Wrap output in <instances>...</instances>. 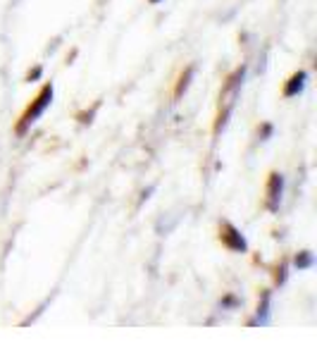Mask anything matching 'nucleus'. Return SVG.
<instances>
[{
	"label": "nucleus",
	"mask_w": 317,
	"mask_h": 358,
	"mask_svg": "<svg viewBox=\"0 0 317 358\" xmlns=\"http://www.w3.org/2000/svg\"><path fill=\"white\" fill-rule=\"evenodd\" d=\"M243 77H246V65L236 67L227 79L222 84V91H220V110H217V117H215V127H212V134L220 136V132L227 127V120L234 110V103L236 96L241 91V84H243Z\"/></svg>",
	"instance_id": "obj_1"
},
{
	"label": "nucleus",
	"mask_w": 317,
	"mask_h": 358,
	"mask_svg": "<svg viewBox=\"0 0 317 358\" xmlns=\"http://www.w3.org/2000/svg\"><path fill=\"white\" fill-rule=\"evenodd\" d=\"M281 196H284V175L272 170L265 179V208L270 213H277L279 203H281Z\"/></svg>",
	"instance_id": "obj_4"
},
{
	"label": "nucleus",
	"mask_w": 317,
	"mask_h": 358,
	"mask_svg": "<svg viewBox=\"0 0 317 358\" xmlns=\"http://www.w3.org/2000/svg\"><path fill=\"white\" fill-rule=\"evenodd\" d=\"M293 265H296L298 270H310V268L315 265V256H313V251H298L296 258H293Z\"/></svg>",
	"instance_id": "obj_9"
},
{
	"label": "nucleus",
	"mask_w": 317,
	"mask_h": 358,
	"mask_svg": "<svg viewBox=\"0 0 317 358\" xmlns=\"http://www.w3.org/2000/svg\"><path fill=\"white\" fill-rule=\"evenodd\" d=\"M217 239H220L222 246L227 248V251H232V253H246L248 251L246 236L241 234L229 220H222L217 224Z\"/></svg>",
	"instance_id": "obj_3"
},
{
	"label": "nucleus",
	"mask_w": 317,
	"mask_h": 358,
	"mask_svg": "<svg viewBox=\"0 0 317 358\" xmlns=\"http://www.w3.org/2000/svg\"><path fill=\"white\" fill-rule=\"evenodd\" d=\"M41 74H43V67H41V65H34V67L27 72V82H39V79H41Z\"/></svg>",
	"instance_id": "obj_13"
},
{
	"label": "nucleus",
	"mask_w": 317,
	"mask_h": 358,
	"mask_svg": "<svg viewBox=\"0 0 317 358\" xmlns=\"http://www.w3.org/2000/svg\"><path fill=\"white\" fill-rule=\"evenodd\" d=\"M193 72H196V67H193V65H189V67L181 69V74L177 77V84H174V91H172V100H179V98L189 91L191 79H193Z\"/></svg>",
	"instance_id": "obj_6"
},
{
	"label": "nucleus",
	"mask_w": 317,
	"mask_h": 358,
	"mask_svg": "<svg viewBox=\"0 0 317 358\" xmlns=\"http://www.w3.org/2000/svg\"><path fill=\"white\" fill-rule=\"evenodd\" d=\"M148 2H151V5H158V2H160V0H148Z\"/></svg>",
	"instance_id": "obj_14"
},
{
	"label": "nucleus",
	"mask_w": 317,
	"mask_h": 358,
	"mask_svg": "<svg viewBox=\"0 0 317 358\" xmlns=\"http://www.w3.org/2000/svg\"><path fill=\"white\" fill-rule=\"evenodd\" d=\"M272 132H275V127L270 122H262L260 127H258V136H260V141H267V138L272 136Z\"/></svg>",
	"instance_id": "obj_11"
},
{
	"label": "nucleus",
	"mask_w": 317,
	"mask_h": 358,
	"mask_svg": "<svg viewBox=\"0 0 317 358\" xmlns=\"http://www.w3.org/2000/svg\"><path fill=\"white\" fill-rule=\"evenodd\" d=\"M222 308H238V299H236L234 294H224V296H222Z\"/></svg>",
	"instance_id": "obj_12"
},
{
	"label": "nucleus",
	"mask_w": 317,
	"mask_h": 358,
	"mask_svg": "<svg viewBox=\"0 0 317 358\" xmlns=\"http://www.w3.org/2000/svg\"><path fill=\"white\" fill-rule=\"evenodd\" d=\"M98 108H100V100H96V103H93V108H91V110L77 112V122L83 124V127H86V124H91V122H93V117H96V110H98Z\"/></svg>",
	"instance_id": "obj_10"
},
{
	"label": "nucleus",
	"mask_w": 317,
	"mask_h": 358,
	"mask_svg": "<svg viewBox=\"0 0 317 358\" xmlns=\"http://www.w3.org/2000/svg\"><path fill=\"white\" fill-rule=\"evenodd\" d=\"M289 279V258H279L275 268H272V282L275 287H284Z\"/></svg>",
	"instance_id": "obj_7"
},
{
	"label": "nucleus",
	"mask_w": 317,
	"mask_h": 358,
	"mask_svg": "<svg viewBox=\"0 0 317 358\" xmlns=\"http://www.w3.org/2000/svg\"><path fill=\"white\" fill-rule=\"evenodd\" d=\"M270 296H272V291L270 289H260V301H258V320L255 322H260L265 325L267 322V317H270Z\"/></svg>",
	"instance_id": "obj_8"
},
{
	"label": "nucleus",
	"mask_w": 317,
	"mask_h": 358,
	"mask_svg": "<svg viewBox=\"0 0 317 358\" xmlns=\"http://www.w3.org/2000/svg\"><path fill=\"white\" fill-rule=\"evenodd\" d=\"M305 79H308V72H305V69L293 72L289 79L284 82V86H281V98H296L298 93H303Z\"/></svg>",
	"instance_id": "obj_5"
},
{
	"label": "nucleus",
	"mask_w": 317,
	"mask_h": 358,
	"mask_svg": "<svg viewBox=\"0 0 317 358\" xmlns=\"http://www.w3.org/2000/svg\"><path fill=\"white\" fill-rule=\"evenodd\" d=\"M50 103H53V82H45L41 86V91L34 96V100H31L27 108H24V112L19 115V120L14 124V136H19V138L24 136L29 132V127L41 117Z\"/></svg>",
	"instance_id": "obj_2"
}]
</instances>
